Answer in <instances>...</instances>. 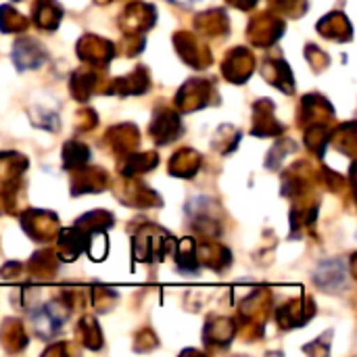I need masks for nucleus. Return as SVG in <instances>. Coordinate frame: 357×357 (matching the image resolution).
Returning a JSON list of instances; mask_svg holds the SVG:
<instances>
[{
    "mask_svg": "<svg viewBox=\"0 0 357 357\" xmlns=\"http://www.w3.org/2000/svg\"><path fill=\"white\" fill-rule=\"evenodd\" d=\"M174 2H178V4H184V6H190V4H195L197 0H174Z\"/></svg>",
    "mask_w": 357,
    "mask_h": 357,
    "instance_id": "2",
    "label": "nucleus"
},
{
    "mask_svg": "<svg viewBox=\"0 0 357 357\" xmlns=\"http://www.w3.org/2000/svg\"><path fill=\"white\" fill-rule=\"evenodd\" d=\"M63 326V318L59 316L56 305H44L33 314V328L40 337H54Z\"/></svg>",
    "mask_w": 357,
    "mask_h": 357,
    "instance_id": "1",
    "label": "nucleus"
}]
</instances>
